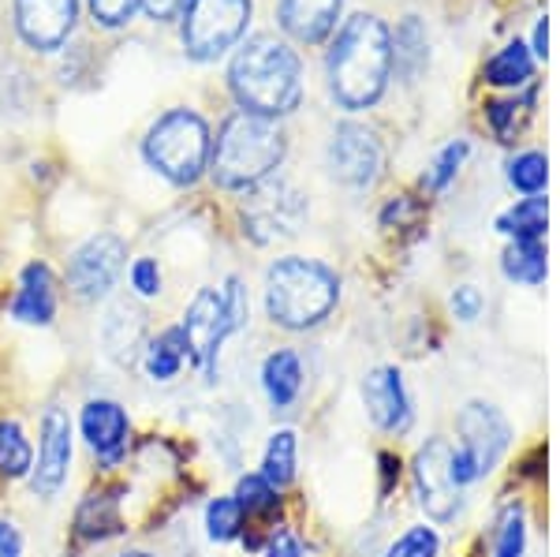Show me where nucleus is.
I'll list each match as a JSON object with an SVG mask.
<instances>
[{"label": "nucleus", "instance_id": "obj_2", "mask_svg": "<svg viewBox=\"0 0 560 557\" xmlns=\"http://www.w3.org/2000/svg\"><path fill=\"white\" fill-rule=\"evenodd\" d=\"M229 90L243 113L280 116L295 113L303 102V60L288 38L255 34L236 49L229 65Z\"/></svg>", "mask_w": 560, "mask_h": 557}, {"label": "nucleus", "instance_id": "obj_19", "mask_svg": "<svg viewBox=\"0 0 560 557\" xmlns=\"http://www.w3.org/2000/svg\"><path fill=\"white\" fill-rule=\"evenodd\" d=\"M258 390H261V397H266L273 416H288V411H295V404L303 401V390H306L303 356L288 345L269 348L258 363Z\"/></svg>", "mask_w": 560, "mask_h": 557}, {"label": "nucleus", "instance_id": "obj_9", "mask_svg": "<svg viewBox=\"0 0 560 557\" xmlns=\"http://www.w3.org/2000/svg\"><path fill=\"white\" fill-rule=\"evenodd\" d=\"M124 269H128V244L116 232H94L68 255L65 285L68 295L83 307H97L116 292Z\"/></svg>", "mask_w": 560, "mask_h": 557}, {"label": "nucleus", "instance_id": "obj_10", "mask_svg": "<svg viewBox=\"0 0 560 557\" xmlns=\"http://www.w3.org/2000/svg\"><path fill=\"white\" fill-rule=\"evenodd\" d=\"M75 416L60 401H49L38 416V453L26 487L38 501H57L75 468Z\"/></svg>", "mask_w": 560, "mask_h": 557}, {"label": "nucleus", "instance_id": "obj_17", "mask_svg": "<svg viewBox=\"0 0 560 557\" xmlns=\"http://www.w3.org/2000/svg\"><path fill=\"white\" fill-rule=\"evenodd\" d=\"M79 23V0H15V31L34 53H57Z\"/></svg>", "mask_w": 560, "mask_h": 557}, {"label": "nucleus", "instance_id": "obj_43", "mask_svg": "<svg viewBox=\"0 0 560 557\" xmlns=\"http://www.w3.org/2000/svg\"><path fill=\"white\" fill-rule=\"evenodd\" d=\"M546 45H549V20L541 15L538 26H535V45H530V53H535V60H546Z\"/></svg>", "mask_w": 560, "mask_h": 557}, {"label": "nucleus", "instance_id": "obj_8", "mask_svg": "<svg viewBox=\"0 0 560 557\" xmlns=\"http://www.w3.org/2000/svg\"><path fill=\"white\" fill-rule=\"evenodd\" d=\"M250 0H191L179 15V42L184 53L198 65L224 57L229 49H236L250 26Z\"/></svg>", "mask_w": 560, "mask_h": 557}, {"label": "nucleus", "instance_id": "obj_23", "mask_svg": "<svg viewBox=\"0 0 560 557\" xmlns=\"http://www.w3.org/2000/svg\"><path fill=\"white\" fill-rule=\"evenodd\" d=\"M258 475L269 479L277 490H288L300 479V430L295 427H277L261 445Z\"/></svg>", "mask_w": 560, "mask_h": 557}, {"label": "nucleus", "instance_id": "obj_28", "mask_svg": "<svg viewBox=\"0 0 560 557\" xmlns=\"http://www.w3.org/2000/svg\"><path fill=\"white\" fill-rule=\"evenodd\" d=\"M501 274H504V281L527 285V289L546 285L549 263H546V247H541V240H512L501 255Z\"/></svg>", "mask_w": 560, "mask_h": 557}, {"label": "nucleus", "instance_id": "obj_3", "mask_svg": "<svg viewBox=\"0 0 560 557\" xmlns=\"http://www.w3.org/2000/svg\"><path fill=\"white\" fill-rule=\"evenodd\" d=\"M340 274L322 258L284 255L266 269L261 285V311L269 326L284 334H311L325 326L340 303Z\"/></svg>", "mask_w": 560, "mask_h": 557}, {"label": "nucleus", "instance_id": "obj_6", "mask_svg": "<svg viewBox=\"0 0 560 557\" xmlns=\"http://www.w3.org/2000/svg\"><path fill=\"white\" fill-rule=\"evenodd\" d=\"M512 445V427L501 408L490 401H467L456 416V445H453V472L459 487H475L486 475L501 468L504 453Z\"/></svg>", "mask_w": 560, "mask_h": 557}, {"label": "nucleus", "instance_id": "obj_16", "mask_svg": "<svg viewBox=\"0 0 560 557\" xmlns=\"http://www.w3.org/2000/svg\"><path fill=\"white\" fill-rule=\"evenodd\" d=\"M60 314V281L45 258H31L20 277H15V292L8 300V318L31 329H49Z\"/></svg>", "mask_w": 560, "mask_h": 557}, {"label": "nucleus", "instance_id": "obj_32", "mask_svg": "<svg viewBox=\"0 0 560 557\" xmlns=\"http://www.w3.org/2000/svg\"><path fill=\"white\" fill-rule=\"evenodd\" d=\"M467 154H471V142H467V139H453L448 147H441L438 154H433L430 165H427V173H422V187H427L430 195H441L459 176Z\"/></svg>", "mask_w": 560, "mask_h": 557}, {"label": "nucleus", "instance_id": "obj_1", "mask_svg": "<svg viewBox=\"0 0 560 557\" xmlns=\"http://www.w3.org/2000/svg\"><path fill=\"white\" fill-rule=\"evenodd\" d=\"M325 79L340 109H374L393 79V31L370 12L345 20L325 53Z\"/></svg>", "mask_w": 560, "mask_h": 557}, {"label": "nucleus", "instance_id": "obj_29", "mask_svg": "<svg viewBox=\"0 0 560 557\" xmlns=\"http://www.w3.org/2000/svg\"><path fill=\"white\" fill-rule=\"evenodd\" d=\"M202 532L213 546H232L247 535V513L232 494H213L202 509Z\"/></svg>", "mask_w": 560, "mask_h": 557}, {"label": "nucleus", "instance_id": "obj_7", "mask_svg": "<svg viewBox=\"0 0 560 557\" xmlns=\"http://www.w3.org/2000/svg\"><path fill=\"white\" fill-rule=\"evenodd\" d=\"M306 195L292 179L284 176H269L266 184L243 192L240 202V224H243V240H250L255 247H273L280 240H292L306 221Z\"/></svg>", "mask_w": 560, "mask_h": 557}, {"label": "nucleus", "instance_id": "obj_14", "mask_svg": "<svg viewBox=\"0 0 560 557\" xmlns=\"http://www.w3.org/2000/svg\"><path fill=\"white\" fill-rule=\"evenodd\" d=\"M325 169L337 184L351 192H366L385 173V142L382 135L366 124L345 120L332 128V139L325 147Z\"/></svg>", "mask_w": 560, "mask_h": 557}, {"label": "nucleus", "instance_id": "obj_30", "mask_svg": "<svg viewBox=\"0 0 560 557\" xmlns=\"http://www.w3.org/2000/svg\"><path fill=\"white\" fill-rule=\"evenodd\" d=\"M549 229V202L546 195H527V199H520L516 206H509V210L497 218V232L509 240H541Z\"/></svg>", "mask_w": 560, "mask_h": 557}, {"label": "nucleus", "instance_id": "obj_33", "mask_svg": "<svg viewBox=\"0 0 560 557\" xmlns=\"http://www.w3.org/2000/svg\"><path fill=\"white\" fill-rule=\"evenodd\" d=\"M382 557H441V532L422 520V524H408L393 543L385 546Z\"/></svg>", "mask_w": 560, "mask_h": 557}, {"label": "nucleus", "instance_id": "obj_13", "mask_svg": "<svg viewBox=\"0 0 560 557\" xmlns=\"http://www.w3.org/2000/svg\"><path fill=\"white\" fill-rule=\"evenodd\" d=\"M187 337V352H191V371L202 374L206 385L217 382V367H221V352L236 334V326L229 322V311H224L221 289L213 285H202L191 303L184 307V318L176 322Z\"/></svg>", "mask_w": 560, "mask_h": 557}, {"label": "nucleus", "instance_id": "obj_39", "mask_svg": "<svg viewBox=\"0 0 560 557\" xmlns=\"http://www.w3.org/2000/svg\"><path fill=\"white\" fill-rule=\"evenodd\" d=\"M516 109H523V105L512 97V102H490L486 105V120H490L493 135L501 142H512V135H516Z\"/></svg>", "mask_w": 560, "mask_h": 557}, {"label": "nucleus", "instance_id": "obj_20", "mask_svg": "<svg viewBox=\"0 0 560 557\" xmlns=\"http://www.w3.org/2000/svg\"><path fill=\"white\" fill-rule=\"evenodd\" d=\"M124 487H97L86 490L71 517V535L86 546H102L108 538H120L128 532V517H124Z\"/></svg>", "mask_w": 560, "mask_h": 557}, {"label": "nucleus", "instance_id": "obj_36", "mask_svg": "<svg viewBox=\"0 0 560 557\" xmlns=\"http://www.w3.org/2000/svg\"><path fill=\"white\" fill-rule=\"evenodd\" d=\"M90 15H94L97 26L105 31H120L135 20V12L142 8V0H86Z\"/></svg>", "mask_w": 560, "mask_h": 557}, {"label": "nucleus", "instance_id": "obj_34", "mask_svg": "<svg viewBox=\"0 0 560 557\" xmlns=\"http://www.w3.org/2000/svg\"><path fill=\"white\" fill-rule=\"evenodd\" d=\"M509 184L516 187V192L523 195H541L549 184V161L541 150H523V154H516L509 161Z\"/></svg>", "mask_w": 560, "mask_h": 557}, {"label": "nucleus", "instance_id": "obj_31", "mask_svg": "<svg viewBox=\"0 0 560 557\" xmlns=\"http://www.w3.org/2000/svg\"><path fill=\"white\" fill-rule=\"evenodd\" d=\"M527 513L516 501L497 513V524H493V543H490V557H527Z\"/></svg>", "mask_w": 560, "mask_h": 557}, {"label": "nucleus", "instance_id": "obj_44", "mask_svg": "<svg viewBox=\"0 0 560 557\" xmlns=\"http://www.w3.org/2000/svg\"><path fill=\"white\" fill-rule=\"evenodd\" d=\"M113 557H161L158 550H147V546H124V550H116Z\"/></svg>", "mask_w": 560, "mask_h": 557}, {"label": "nucleus", "instance_id": "obj_21", "mask_svg": "<svg viewBox=\"0 0 560 557\" xmlns=\"http://www.w3.org/2000/svg\"><path fill=\"white\" fill-rule=\"evenodd\" d=\"M345 0H277L280 31L300 45H322L337 31Z\"/></svg>", "mask_w": 560, "mask_h": 557}, {"label": "nucleus", "instance_id": "obj_4", "mask_svg": "<svg viewBox=\"0 0 560 557\" xmlns=\"http://www.w3.org/2000/svg\"><path fill=\"white\" fill-rule=\"evenodd\" d=\"M288 158V131L280 120L236 109L224 116L210 150V176L221 192L243 195L280 173Z\"/></svg>", "mask_w": 560, "mask_h": 557}, {"label": "nucleus", "instance_id": "obj_26", "mask_svg": "<svg viewBox=\"0 0 560 557\" xmlns=\"http://www.w3.org/2000/svg\"><path fill=\"white\" fill-rule=\"evenodd\" d=\"M482 79L490 86L501 90H520L535 79V53H530L527 42H509L504 49H497L482 68Z\"/></svg>", "mask_w": 560, "mask_h": 557}, {"label": "nucleus", "instance_id": "obj_22", "mask_svg": "<svg viewBox=\"0 0 560 557\" xmlns=\"http://www.w3.org/2000/svg\"><path fill=\"white\" fill-rule=\"evenodd\" d=\"M142 374L150 385H176L184 379V371L191 367V352H187V337L179 326H161L158 334H150L147 348L139 359Z\"/></svg>", "mask_w": 560, "mask_h": 557}, {"label": "nucleus", "instance_id": "obj_42", "mask_svg": "<svg viewBox=\"0 0 560 557\" xmlns=\"http://www.w3.org/2000/svg\"><path fill=\"white\" fill-rule=\"evenodd\" d=\"M382 461V494H388L400 483V456H393V453H382L377 456Z\"/></svg>", "mask_w": 560, "mask_h": 557}, {"label": "nucleus", "instance_id": "obj_5", "mask_svg": "<svg viewBox=\"0 0 560 557\" xmlns=\"http://www.w3.org/2000/svg\"><path fill=\"white\" fill-rule=\"evenodd\" d=\"M213 131L202 113L195 109H168L150 124L142 139V158L161 179L173 187H195L210 173Z\"/></svg>", "mask_w": 560, "mask_h": 557}, {"label": "nucleus", "instance_id": "obj_15", "mask_svg": "<svg viewBox=\"0 0 560 557\" xmlns=\"http://www.w3.org/2000/svg\"><path fill=\"white\" fill-rule=\"evenodd\" d=\"M363 408L382 434L404 438L415 427V397L404 382V371L393 363H382L363 379Z\"/></svg>", "mask_w": 560, "mask_h": 557}, {"label": "nucleus", "instance_id": "obj_12", "mask_svg": "<svg viewBox=\"0 0 560 557\" xmlns=\"http://www.w3.org/2000/svg\"><path fill=\"white\" fill-rule=\"evenodd\" d=\"M75 434L83 442L86 456L102 475H113L128 464L135 445V423L131 411L116 397H86L79 404Z\"/></svg>", "mask_w": 560, "mask_h": 557}, {"label": "nucleus", "instance_id": "obj_41", "mask_svg": "<svg viewBox=\"0 0 560 557\" xmlns=\"http://www.w3.org/2000/svg\"><path fill=\"white\" fill-rule=\"evenodd\" d=\"M187 4H191V0H142V12L158 23H168V20H179Z\"/></svg>", "mask_w": 560, "mask_h": 557}, {"label": "nucleus", "instance_id": "obj_25", "mask_svg": "<svg viewBox=\"0 0 560 557\" xmlns=\"http://www.w3.org/2000/svg\"><path fill=\"white\" fill-rule=\"evenodd\" d=\"M232 498L240 501V509L247 513V527H255L258 520L269 527H277L273 520L280 517V509H284V490H277L269 479H261L258 472H243L236 479V490H232Z\"/></svg>", "mask_w": 560, "mask_h": 557}, {"label": "nucleus", "instance_id": "obj_37", "mask_svg": "<svg viewBox=\"0 0 560 557\" xmlns=\"http://www.w3.org/2000/svg\"><path fill=\"white\" fill-rule=\"evenodd\" d=\"M448 311H453V318H459L464 326H471V322L482 318L486 311V295L475 289V285H456L453 295H448Z\"/></svg>", "mask_w": 560, "mask_h": 557}, {"label": "nucleus", "instance_id": "obj_24", "mask_svg": "<svg viewBox=\"0 0 560 557\" xmlns=\"http://www.w3.org/2000/svg\"><path fill=\"white\" fill-rule=\"evenodd\" d=\"M34 472V442L20 416H0V483H26Z\"/></svg>", "mask_w": 560, "mask_h": 557}, {"label": "nucleus", "instance_id": "obj_40", "mask_svg": "<svg viewBox=\"0 0 560 557\" xmlns=\"http://www.w3.org/2000/svg\"><path fill=\"white\" fill-rule=\"evenodd\" d=\"M0 557H26V538L15 520L0 517Z\"/></svg>", "mask_w": 560, "mask_h": 557}, {"label": "nucleus", "instance_id": "obj_11", "mask_svg": "<svg viewBox=\"0 0 560 557\" xmlns=\"http://www.w3.org/2000/svg\"><path fill=\"white\" fill-rule=\"evenodd\" d=\"M411 483L415 501H419V509L433 527L456 524V517L464 513V487L456 483L453 442L445 434H433L427 438V445H419L411 461Z\"/></svg>", "mask_w": 560, "mask_h": 557}, {"label": "nucleus", "instance_id": "obj_27", "mask_svg": "<svg viewBox=\"0 0 560 557\" xmlns=\"http://www.w3.org/2000/svg\"><path fill=\"white\" fill-rule=\"evenodd\" d=\"M430 60V38H427V26H422L419 15H408L393 34V68L404 83H415L419 71L427 68Z\"/></svg>", "mask_w": 560, "mask_h": 557}, {"label": "nucleus", "instance_id": "obj_38", "mask_svg": "<svg viewBox=\"0 0 560 557\" xmlns=\"http://www.w3.org/2000/svg\"><path fill=\"white\" fill-rule=\"evenodd\" d=\"M261 557H306V546H303L300 532H292L288 524H280V527H269L266 546H261Z\"/></svg>", "mask_w": 560, "mask_h": 557}, {"label": "nucleus", "instance_id": "obj_35", "mask_svg": "<svg viewBox=\"0 0 560 557\" xmlns=\"http://www.w3.org/2000/svg\"><path fill=\"white\" fill-rule=\"evenodd\" d=\"M128 285H131V295L139 303H150L165 292V274H161V263L153 255H142L135 258L128 266Z\"/></svg>", "mask_w": 560, "mask_h": 557}, {"label": "nucleus", "instance_id": "obj_18", "mask_svg": "<svg viewBox=\"0 0 560 557\" xmlns=\"http://www.w3.org/2000/svg\"><path fill=\"white\" fill-rule=\"evenodd\" d=\"M150 340V322L139 300H116L108 303L105 318H102V352L113 359L120 371L139 367L142 348Z\"/></svg>", "mask_w": 560, "mask_h": 557}]
</instances>
